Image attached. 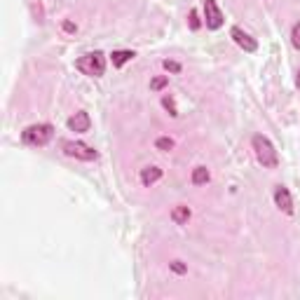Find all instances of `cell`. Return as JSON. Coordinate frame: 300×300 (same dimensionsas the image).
I'll use <instances>...</instances> for the list:
<instances>
[{
	"label": "cell",
	"instance_id": "cell-1",
	"mask_svg": "<svg viewBox=\"0 0 300 300\" xmlns=\"http://www.w3.org/2000/svg\"><path fill=\"white\" fill-rule=\"evenodd\" d=\"M251 148H254V155H256V160H258V164L263 169H277L279 167V155H277V150H274V145H272V141L267 139V136L256 134L254 139H251Z\"/></svg>",
	"mask_w": 300,
	"mask_h": 300
},
{
	"label": "cell",
	"instance_id": "cell-2",
	"mask_svg": "<svg viewBox=\"0 0 300 300\" xmlns=\"http://www.w3.org/2000/svg\"><path fill=\"white\" fill-rule=\"evenodd\" d=\"M52 139H54V127L47 124V122H42V124H31V127H26L21 132V141L26 145H33V148H42V145H47Z\"/></svg>",
	"mask_w": 300,
	"mask_h": 300
},
{
	"label": "cell",
	"instance_id": "cell-3",
	"mask_svg": "<svg viewBox=\"0 0 300 300\" xmlns=\"http://www.w3.org/2000/svg\"><path fill=\"white\" fill-rule=\"evenodd\" d=\"M75 68L89 78H101L106 73V57L104 52H89L75 61Z\"/></svg>",
	"mask_w": 300,
	"mask_h": 300
},
{
	"label": "cell",
	"instance_id": "cell-4",
	"mask_svg": "<svg viewBox=\"0 0 300 300\" xmlns=\"http://www.w3.org/2000/svg\"><path fill=\"white\" fill-rule=\"evenodd\" d=\"M61 150H64L68 157H75V160H82V162H94L98 160V153L92 148V145H85L80 141H64L61 143Z\"/></svg>",
	"mask_w": 300,
	"mask_h": 300
},
{
	"label": "cell",
	"instance_id": "cell-5",
	"mask_svg": "<svg viewBox=\"0 0 300 300\" xmlns=\"http://www.w3.org/2000/svg\"><path fill=\"white\" fill-rule=\"evenodd\" d=\"M223 12H220L218 3L216 0H204V23H207V29L211 31H218L223 26Z\"/></svg>",
	"mask_w": 300,
	"mask_h": 300
},
{
	"label": "cell",
	"instance_id": "cell-6",
	"mask_svg": "<svg viewBox=\"0 0 300 300\" xmlns=\"http://www.w3.org/2000/svg\"><path fill=\"white\" fill-rule=\"evenodd\" d=\"M230 38L239 47H242L244 52H248V54H254L256 49H258V42H256V38H251V35H248L246 31H242L239 26H232V29H230Z\"/></svg>",
	"mask_w": 300,
	"mask_h": 300
},
{
	"label": "cell",
	"instance_id": "cell-7",
	"mask_svg": "<svg viewBox=\"0 0 300 300\" xmlns=\"http://www.w3.org/2000/svg\"><path fill=\"white\" fill-rule=\"evenodd\" d=\"M274 204H277L286 216L293 214V197H291L286 185H277V188H274Z\"/></svg>",
	"mask_w": 300,
	"mask_h": 300
},
{
	"label": "cell",
	"instance_id": "cell-8",
	"mask_svg": "<svg viewBox=\"0 0 300 300\" xmlns=\"http://www.w3.org/2000/svg\"><path fill=\"white\" fill-rule=\"evenodd\" d=\"M68 129L70 132H75V134H85V132H89V127H92V120H89V115H87L85 110H80V113H75L73 117H68Z\"/></svg>",
	"mask_w": 300,
	"mask_h": 300
},
{
	"label": "cell",
	"instance_id": "cell-9",
	"mask_svg": "<svg viewBox=\"0 0 300 300\" xmlns=\"http://www.w3.org/2000/svg\"><path fill=\"white\" fill-rule=\"evenodd\" d=\"M141 179V185H145V188H150V185H155L157 181L162 179V169L155 167V164H150V167H143L139 173Z\"/></svg>",
	"mask_w": 300,
	"mask_h": 300
},
{
	"label": "cell",
	"instance_id": "cell-10",
	"mask_svg": "<svg viewBox=\"0 0 300 300\" xmlns=\"http://www.w3.org/2000/svg\"><path fill=\"white\" fill-rule=\"evenodd\" d=\"M190 216H192V211L185 207V204H179V207H173V209H171V220H173L176 225H188Z\"/></svg>",
	"mask_w": 300,
	"mask_h": 300
},
{
	"label": "cell",
	"instance_id": "cell-11",
	"mask_svg": "<svg viewBox=\"0 0 300 300\" xmlns=\"http://www.w3.org/2000/svg\"><path fill=\"white\" fill-rule=\"evenodd\" d=\"M134 57H136V54H134L132 49H115V52L110 54V59H113V66H115V68H122V66L127 64V61H132Z\"/></svg>",
	"mask_w": 300,
	"mask_h": 300
},
{
	"label": "cell",
	"instance_id": "cell-12",
	"mask_svg": "<svg viewBox=\"0 0 300 300\" xmlns=\"http://www.w3.org/2000/svg\"><path fill=\"white\" fill-rule=\"evenodd\" d=\"M209 179H211V173H209L207 167H195L192 169V176H190L192 185H207Z\"/></svg>",
	"mask_w": 300,
	"mask_h": 300
},
{
	"label": "cell",
	"instance_id": "cell-13",
	"mask_svg": "<svg viewBox=\"0 0 300 300\" xmlns=\"http://www.w3.org/2000/svg\"><path fill=\"white\" fill-rule=\"evenodd\" d=\"M162 106H164V110H167L171 117H179V108H176V101H173L171 94H164V96H162Z\"/></svg>",
	"mask_w": 300,
	"mask_h": 300
},
{
	"label": "cell",
	"instance_id": "cell-14",
	"mask_svg": "<svg viewBox=\"0 0 300 300\" xmlns=\"http://www.w3.org/2000/svg\"><path fill=\"white\" fill-rule=\"evenodd\" d=\"M155 148L162 150V153H169V150H173V139H169V136H160V139L155 141Z\"/></svg>",
	"mask_w": 300,
	"mask_h": 300
},
{
	"label": "cell",
	"instance_id": "cell-15",
	"mask_svg": "<svg viewBox=\"0 0 300 300\" xmlns=\"http://www.w3.org/2000/svg\"><path fill=\"white\" fill-rule=\"evenodd\" d=\"M167 85H169L167 75H160V78H155V80H150V89H153V92H160V89H164Z\"/></svg>",
	"mask_w": 300,
	"mask_h": 300
},
{
	"label": "cell",
	"instance_id": "cell-16",
	"mask_svg": "<svg viewBox=\"0 0 300 300\" xmlns=\"http://www.w3.org/2000/svg\"><path fill=\"white\" fill-rule=\"evenodd\" d=\"M291 45L295 49H300V21L293 23V29H291Z\"/></svg>",
	"mask_w": 300,
	"mask_h": 300
},
{
	"label": "cell",
	"instance_id": "cell-17",
	"mask_svg": "<svg viewBox=\"0 0 300 300\" xmlns=\"http://www.w3.org/2000/svg\"><path fill=\"white\" fill-rule=\"evenodd\" d=\"M169 267H171V272H176V274H185V272H188V267L183 265V260H171Z\"/></svg>",
	"mask_w": 300,
	"mask_h": 300
},
{
	"label": "cell",
	"instance_id": "cell-18",
	"mask_svg": "<svg viewBox=\"0 0 300 300\" xmlns=\"http://www.w3.org/2000/svg\"><path fill=\"white\" fill-rule=\"evenodd\" d=\"M164 68H167L169 73H181V64H179V61H169V59H167V61H164Z\"/></svg>",
	"mask_w": 300,
	"mask_h": 300
},
{
	"label": "cell",
	"instance_id": "cell-19",
	"mask_svg": "<svg viewBox=\"0 0 300 300\" xmlns=\"http://www.w3.org/2000/svg\"><path fill=\"white\" fill-rule=\"evenodd\" d=\"M61 29H64V33H75V31H78V23H73V21L66 19V21L61 23Z\"/></svg>",
	"mask_w": 300,
	"mask_h": 300
},
{
	"label": "cell",
	"instance_id": "cell-20",
	"mask_svg": "<svg viewBox=\"0 0 300 300\" xmlns=\"http://www.w3.org/2000/svg\"><path fill=\"white\" fill-rule=\"evenodd\" d=\"M190 29H192V31L199 29V17H197V12H195V10L190 12Z\"/></svg>",
	"mask_w": 300,
	"mask_h": 300
},
{
	"label": "cell",
	"instance_id": "cell-21",
	"mask_svg": "<svg viewBox=\"0 0 300 300\" xmlns=\"http://www.w3.org/2000/svg\"><path fill=\"white\" fill-rule=\"evenodd\" d=\"M295 85H298V89H300V68H298V78H295Z\"/></svg>",
	"mask_w": 300,
	"mask_h": 300
}]
</instances>
